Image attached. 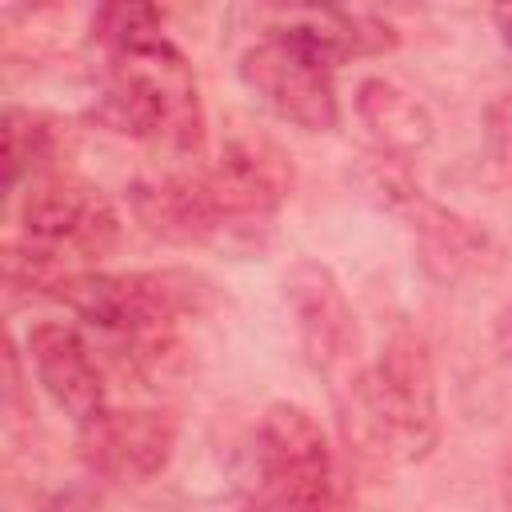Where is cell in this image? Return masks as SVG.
<instances>
[{"instance_id": "obj_1", "label": "cell", "mask_w": 512, "mask_h": 512, "mask_svg": "<svg viewBox=\"0 0 512 512\" xmlns=\"http://www.w3.org/2000/svg\"><path fill=\"white\" fill-rule=\"evenodd\" d=\"M92 40L104 56V80L88 116L108 132L168 152H200L208 128L200 80L164 36V12L152 4H104L92 16Z\"/></svg>"}, {"instance_id": "obj_2", "label": "cell", "mask_w": 512, "mask_h": 512, "mask_svg": "<svg viewBox=\"0 0 512 512\" xmlns=\"http://www.w3.org/2000/svg\"><path fill=\"white\" fill-rule=\"evenodd\" d=\"M64 300L84 324L112 340V348L140 376H164L180 356V328L200 312L204 280L192 272H76L60 284Z\"/></svg>"}, {"instance_id": "obj_3", "label": "cell", "mask_w": 512, "mask_h": 512, "mask_svg": "<svg viewBox=\"0 0 512 512\" xmlns=\"http://www.w3.org/2000/svg\"><path fill=\"white\" fill-rule=\"evenodd\" d=\"M348 436L396 464H416L440 444V404H436V368L424 336L408 324L392 328L376 360L356 372L344 388Z\"/></svg>"}, {"instance_id": "obj_4", "label": "cell", "mask_w": 512, "mask_h": 512, "mask_svg": "<svg viewBox=\"0 0 512 512\" xmlns=\"http://www.w3.org/2000/svg\"><path fill=\"white\" fill-rule=\"evenodd\" d=\"M244 512H340V480L328 432L292 400L260 412Z\"/></svg>"}, {"instance_id": "obj_5", "label": "cell", "mask_w": 512, "mask_h": 512, "mask_svg": "<svg viewBox=\"0 0 512 512\" xmlns=\"http://www.w3.org/2000/svg\"><path fill=\"white\" fill-rule=\"evenodd\" d=\"M120 212L116 204L88 180L72 172H52L28 184L20 204V240L36 252L52 256L68 272H84L76 264H96L120 244Z\"/></svg>"}, {"instance_id": "obj_6", "label": "cell", "mask_w": 512, "mask_h": 512, "mask_svg": "<svg viewBox=\"0 0 512 512\" xmlns=\"http://www.w3.org/2000/svg\"><path fill=\"white\" fill-rule=\"evenodd\" d=\"M240 80L280 120L304 132H332L340 124L336 68L324 64L308 44H300L284 24L264 28V36L244 48Z\"/></svg>"}, {"instance_id": "obj_7", "label": "cell", "mask_w": 512, "mask_h": 512, "mask_svg": "<svg viewBox=\"0 0 512 512\" xmlns=\"http://www.w3.org/2000/svg\"><path fill=\"white\" fill-rule=\"evenodd\" d=\"M204 172L208 196L216 204V216L224 232H256L276 220L284 200L292 196L296 168L284 144H276L264 132H232L216 160Z\"/></svg>"}, {"instance_id": "obj_8", "label": "cell", "mask_w": 512, "mask_h": 512, "mask_svg": "<svg viewBox=\"0 0 512 512\" xmlns=\"http://www.w3.org/2000/svg\"><path fill=\"white\" fill-rule=\"evenodd\" d=\"M284 296L312 372L348 388L356 380V316L336 272L320 260H296L284 276Z\"/></svg>"}, {"instance_id": "obj_9", "label": "cell", "mask_w": 512, "mask_h": 512, "mask_svg": "<svg viewBox=\"0 0 512 512\" xmlns=\"http://www.w3.org/2000/svg\"><path fill=\"white\" fill-rule=\"evenodd\" d=\"M372 192H380V204L388 212H396L412 228V236H416V244L424 252V264L432 272L460 276V272H468V268H476L484 260L488 236L472 220L452 212L448 204L432 200L408 176L400 156H388V152L376 156V164H372Z\"/></svg>"}, {"instance_id": "obj_10", "label": "cell", "mask_w": 512, "mask_h": 512, "mask_svg": "<svg viewBox=\"0 0 512 512\" xmlns=\"http://www.w3.org/2000/svg\"><path fill=\"white\" fill-rule=\"evenodd\" d=\"M180 424L160 408H100L76 432L80 464L116 484H144L160 476L176 452Z\"/></svg>"}, {"instance_id": "obj_11", "label": "cell", "mask_w": 512, "mask_h": 512, "mask_svg": "<svg viewBox=\"0 0 512 512\" xmlns=\"http://www.w3.org/2000/svg\"><path fill=\"white\" fill-rule=\"evenodd\" d=\"M28 364L40 380V388L52 396L60 412H68L76 424L92 420L104 400V376L88 348V340L60 320H40L28 332Z\"/></svg>"}, {"instance_id": "obj_12", "label": "cell", "mask_w": 512, "mask_h": 512, "mask_svg": "<svg viewBox=\"0 0 512 512\" xmlns=\"http://www.w3.org/2000/svg\"><path fill=\"white\" fill-rule=\"evenodd\" d=\"M132 212L140 220V228L164 244H212L224 236V224L216 216V204L208 196L204 172L192 168H176V172H156L132 184L128 192Z\"/></svg>"}, {"instance_id": "obj_13", "label": "cell", "mask_w": 512, "mask_h": 512, "mask_svg": "<svg viewBox=\"0 0 512 512\" xmlns=\"http://www.w3.org/2000/svg\"><path fill=\"white\" fill-rule=\"evenodd\" d=\"M276 24H284L300 44H308L332 68L360 56H384L400 44V32L388 20L348 8H284Z\"/></svg>"}, {"instance_id": "obj_14", "label": "cell", "mask_w": 512, "mask_h": 512, "mask_svg": "<svg viewBox=\"0 0 512 512\" xmlns=\"http://www.w3.org/2000/svg\"><path fill=\"white\" fill-rule=\"evenodd\" d=\"M356 116L372 132L376 148L388 156H400V160H408L412 152H420L432 140L428 108L384 76H368L356 88Z\"/></svg>"}, {"instance_id": "obj_15", "label": "cell", "mask_w": 512, "mask_h": 512, "mask_svg": "<svg viewBox=\"0 0 512 512\" xmlns=\"http://www.w3.org/2000/svg\"><path fill=\"white\" fill-rule=\"evenodd\" d=\"M0 136H4V192H16V184L24 176L40 180L56 172L60 152H68V132L60 128L56 116L36 112V108H4L0 120Z\"/></svg>"}, {"instance_id": "obj_16", "label": "cell", "mask_w": 512, "mask_h": 512, "mask_svg": "<svg viewBox=\"0 0 512 512\" xmlns=\"http://www.w3.org/2000/svg\"><path fill=\"white\" fill-rule=\"evenodd\" d=\"M484 148H488V160L504 176H512V88L500 92L484 112Z\"/></svg>"}, {"instance_id": "obj_17", "label": "cell", "mask_w": 512, "mask_h": 512, "mask_svg": "<svg viewBox=\"0 0 512 512\" xmlns=\"http://www.w3.org/2000/svg\"><path fill=\"white\" fill-rule=\"evenodd\" d=\"M40 512H108V508L92 488H60L44 500Z\"/></svg>"}, {"instance_id": "obj_18", "label": "cell", "mask_w": 512, "mask_h": 512, "mask_svg": "<svg viewBox=\"0 0 512 512\" xmlns=\"http://www.w3.org/2000/svg\"><path fill=\"white\" fill-rule=\"evenodd\" d=\"M492 20H496V32H500V44L512 52V4L496 8V12H492Z\"/></svg>"}, {"instance_id": "obj_19", "label": "cell", "mask_w": 512, "mask_h": 512, "mask_svg": "<svg viewBox=\"0 0 512 512\" xmlns=\"http://www.w3.org/2000/svg\"><path fill=\"white\" fill-rule=\"evenodd\" d=\"M500 512H512V456L504 460V472H500Z\"/></svg>"}]
</instances>
